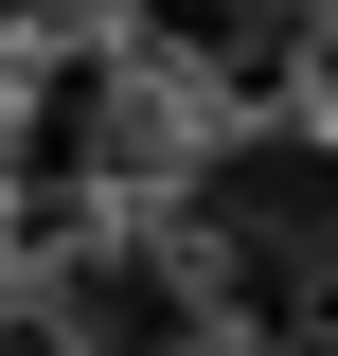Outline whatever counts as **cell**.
Instances as JSON below:
<instances>
[{
	"mask_svg": "<svg viewBox=\"0 0 338 356\" xmlns=\"http://www.w3.org/2000/svg\"><path fill=\"white\" fill-rule=\"evenodd\" d=\"M178 267L267 356H338V125H232L178 178Z\"/></svg>",
	"mask_w": 338,
	"mask_h": 356,
	"instance_id": "1",
	"label": "cell"
},
{
	"mask_svg": "<svg viewBox=\"0 0 338 356\" xmlns=\"http://www.w3.org/2000/svg\"><path fill=\"white\" fill-rule=\"evenodd\" d=\"M143 161V72L125 54H54L18 107H0V196L36 232H89V196Z\"/></svg>",
	"mask_w": 338,
	"mask_h": 356,
	"instance_id": "2",
	"label": "cell"
},
{
	"mask_svg": "<svg viewBox=\"0 0 338 356\" xmlns=\"http://www.w3.org/2000/svg\"><path fill=\"white\" fill-rule=\"evenodd\" d=\"M54 339H72V356H214L232 321H214V285H196L178 250L72 232V250H54Z\"/></svg>",
	"mask_w": 338,
	"mask_h": 356,
	"instance_id": "3",
	"label": "cell"
}]
</instances>
